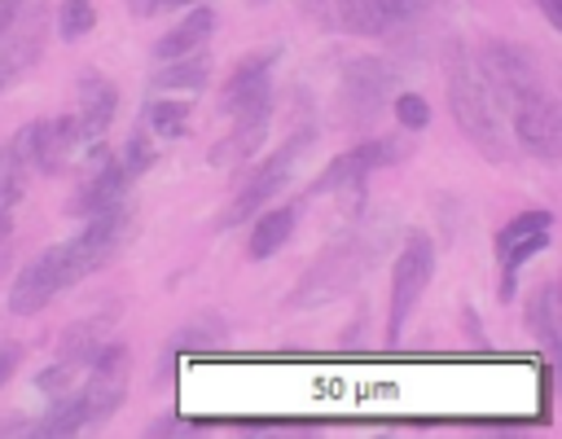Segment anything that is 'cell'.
<instances>
[{"label":"cell","mask_w":562,"mask_h":439,"mask_svg":"<svg viewBox=\"0 0 562 439\" xmlns=\"http://www.w3.org/2000/svg\"><path fill=\"white\" fill-rule=\"evenodd\" d=\"M553 224V215L549 211H527V215H514L501 233H496V246H505V241H514V237H522V233H540V228H549Z\"/></svg>","instance_id":"29"},{"label":"cell","mask_w":562,"mask_h":439,"mask_svg":"<svg viewBox=\"0 0 562 439\" xmlns=\"http://www.w3.org/2000/svg\"><path fill=\"white\" fill-rule=\"evenodd\" d=\"M88 386L79 391L83 399V413H88V426L92 421H110L127 395V347L119 342H101L97 356L88 360Z\"/></svg>","instance_id":"7"},{"label":"cell","mask_w":562,"mask_h":439,"mask_svg":"<svg viewBox=\"0 0 562 439\" xmlns=\"http://www.w3.org/2000/svg\"><path fill=\"white\" fill-rule=\"evenodd\" d=\"M189 101H176V97H158V101H149L145 105V123H149V132H158V136H180L184 132V123H189Z\"/></svg>","instance_id":"25"},{"label":"cell","mask_w":562,"mask_h":439,"mask_svg":"<svg viewBox=\"0 0 562 439\" xmlns=\"http://www.w3.org/2000/svg\"><path fill=\"white\" fill-rule=\"evenodd\" d=\"M114 110H119V92H114V83L101 79V75H83V79H79V114H75V123H79V140H97V136H105Z\"/></svg>","instance_id":"16"},{"label":"cell","mask_w":562,"mask_h":439,"mask_svg":"<svg viewBox=\"0 0 562 439\" xmlns=\"http://www.w3.org/2000/svg\"><path fill=\"white\" fill-rule=\"evenodd\" d=\"M206 79H211V61H206V57L193 48V53H184V57L162 61V66L154 70L149 88H158V92H176V88L198 92V88H206Z\"/></svg>","instance_id":"19"},{"label":"cell","mask_w":562,"mask_h":439,"mask_svg":"<svg viewBox=\"0 0 562 439\" xmlns=\"http://www.w3.org/2000/svg\"><path fill=\"white\" fill-rule=\"evenodd\" d=\"M18 9H22L18 0H0V40L13 31V22H18Z\"/></svg>","instance_id":"35"},{"label":"cell","mask_w":562,"mask_h":439,"mask_svg":"<svg viewBox=\"0 0 562 439\" xmlns=\"http://www.w3.org/2000/svg\"><path fill=\"white\" fill-rule=\"evenodd\" d=\"M101 342H105V320H79V325H70L61 334V360L70 369H79V364H88L97 356Z\"/></svg>","instance_id":"23"},{"label":"cell","mask_w":562,"mask_h":439,"mask_svg":"<svg viewBox=\"0 0 562 439\" xmlns=\"http://www.w3.org/2000/svg\"><path fill=\"white\" fill-rule=\"evenodd\" d=\"M391 110H395V123L408 127V132H422V127L430 123V105H426V97H417V92H400Z\"/></svg>","instance_id":"28"},{"label":"cell","mask_w":562,"mask_h":439,"mask_svg":"<svg viewBox=\"0 0 562 439\" xmlns=\"http://www.w3.org/2000/svg\"><path fill=\"white\" fill-rule=\"evenodd\" d=\"M391 154H395V145H391V140L356 145V149L338 154V158L325 167V176L312 184V193H329V189H360V184H364V176H369L373 167L391 162Z\"/></svg>","instance_id":"15"},{"label":"cell","mask_w":562,"mask_h":439,"mask_svg":"<svg viewBox=\"0 0 562 439\" xmlns=\"http://www.w3.org/2000/svg\"><path fill=\"white\" fill-rule=\"evenodd\" d=\"M127 180H132V171L105 154L101 162H92V176L79 184V193L66 202V211L88 219V215H97V211H105V206H119L123 193H127Z\"/></svg>","instance_id":"14"},{"label":"cell","mask_w":562,"mask_h":439,"mask_svg":"<svg viewBox=\"0 0 562 439\" xmlns=\"http://www.w3.org/2000/svg\"><path fill=\"white\" fill-rule=\"evenodd\" d=\"M66 285H70V272H66L61 241H57V246H48L40 259H31V263L18 272V281L9 285V312H13V316H35V312H44Z\"/></svg>","instance_id":"8"},{"label":"cell","mask_w":562,"mask_h":439,"mask_svg":"<svg viewBox=\"0 0 562 439\" xmlns=\"http://www.w3.org/2000/svg\"><path fill=\"white\" fill-rule=\"evenodd\" d=\"M272 48L250 53L246 61L233 66V75L220 88V105L241 119V114H272Z\"/></svg>","instance_id":"9"},{"label":"cell","mask_w":562,"mask_h":439,"mask_svg":"<svg viewBox=\"0 0 562 439\" xmlns=\"http://www.w3.org/2000/svg\"><path fill=\"white\" fill-rule=\"evenodd\" d=\"M378 4H382L386 22L400 26V22H417V18H426V9L439 4V0H378Z\"/></svg>","instance_id":"30"},{"label":"cell","mask_w":562,"mask_h":439,"mask_svg":"<svg viewBox=\"0 0 562 439\" xmlns=\"http://www.w3.org/2000/svg\"><path fill=\"white\" fill-rule=\"evenodd\" d=\"M127 211L123 206H105V211H97V215H88V224L70 237V241H61V259H66V272H70V285L75 281H83V277H92L119 246H123V237H127Z\"/></svg>","instance_id":"3"},{"label":"cell","mask_w":562,"mask_h":439,"mask_svg":"<svg viewBox=\"0 0 562 439\" xmlns=\"http://www.w3.org/2000/svg\"><path fill=\"white\" fill-rule=\"evenodd\" d=\"M544 241H549V228H540V233H522V237L496 246V250H501V263H505V281H501V294H505V299H514V277H518V268H522L536 250H544Z\"/></svg>","instance_id":"24"},{"label":"cell","mask_w":562,"mask_h":439,"mask_svg":"<svg viewBox=\"0 0 562 439\" xmlns=\"http://www.w3.org/2000/svg\"><path fill=\"white\" fill-rule=\"evenodd\" d=\"M70 145H79V123H75V114L35 119V123H26V127L9 140L13 158H18L22 167H35V171H57V162H61V154H66Z\"/></svg>","instance_id":"10"},{"label":"cell","mask_w":562,"mask_h":439,"mask_svg":"<svg viewBox=\"0 0 562 439\" xmlns=\"http://www.w3.org/2000/svg\"><path fill=\"white\" fill-rule=\"evenodd\" d=\"M303 9L316 22H325L334 31H347V35H386L391 31L378 0H303Z\"/></svg>","instance_id":"13"},{"label":"cell","mask_w":562,"mask_h":439,"mask_svg":"<svg viewBox=\"0 0 562 439\" xmlns=\"http://www.w3.org/2000/svg\"><path fill=\"white\" fill-rule=\"evenodd\" d=\"M123 167H127L132 176H140V171H149V167H154V149H149V140H145L140 132L127 140V162H123Z\"/></svg>","instance_id":"32"},{"label":"cell","mask_w":562,"mask_h":439,"mask_svg":"<svg viewBox=\"0 0 562 439\" xmlns=\"http://www.w3.org/2000/svg\"><path fill=\"white\" fill-rule=\"evenodd\" d=\"M509 110H514L518 145L540 162H558V154H562V110H558L553 92L549 88L544 92H527V97L509 101Z\"/></svg>","instance_id":"6"},{"label":"cell","mask_w":562,"mask_h":439,"mask_svg":"<svg viewBox=\"0 0 562 439\" xmlns=\"http://www.w3.org/2000/svg\"><path fill=\"white\" fill-rule=\"evenodd\" d=\"M92 26H97V4H92V0H66V4L57 9V31H61V40H83Z\"/></svg>","instance_id":"27"},{"label":"cell","mask_w":562,"mask_h":439,"mask_svg":"<svg viewBox=\"0 0 562 439\" xmlns=\"http://www.w3.org/2000/svg\"><path fill=\"white\" fill-rule=\"evenodd\" d=\"M527 325H531V334L544 347L558 342V285L553 281H544V285L531 290V299H527Z\"/></svg>","instance_id":"22"},{"label":"cell","mask_w":562,"mask_h":439,"mask_svg":"<svg viewBox=\"0 0 562 439\" xmlns=\"http://www.w3.org/2000/svg\"><path fill=\"white\" fill-rule=\"evenodd\" d=\"M220 338H224V325L220 320H193V325H184V329L171 334L167 356L171 351H206V347H220Z\"/></svg>","instance_id":"26"},{"label":"cell","mask_w":562,"mask_h":439,"mask_svg":"<svg viewBox=\"0 0 562 439\" xmlns=\"http://www.w3.org/2000/svg\"><path fill=\"white\" fill-rule=\"evenodd\" d=\"M18 4H26V0H18Z\"/></svg>","instance_id":"38"},{"label":"cell","mask_w":562,"mask_h":439,"mask_svg":"<svg viewBox=\"0 0 562 439\" xmlns=\"http://www.w3.org/2000/svg\"><path fill=\"white\" fill-rule=\"evenodd\" d=\"M430 277H435V246H430V237L408 233V241H404V250L395 255V268H391V320H386V334L391 338L413 316V307L426 294Z\"/></svg>","instance_id":"5"},{"label":"cell","mask_w":562,"mask_h":439,"mask_svg":"<svg viewBox=\"0 0 562 439\" xmlns=\"http://www.w3.org/2000/svg\"><path fill=\"white\" fill-rule=\"evenodd\" d=\"M290 233H294V206H272V211H263L255 219V228L246 237V255L250 259H268L290 241Z\"/></svg>","instance_id":"20"},{"label":"cell","mask_w":562,"mask_h":439,"mask_svg":"<svg viewBox=\"0 0 562 439\" xmlns=\"http://www.w3.org/2000/svg\"><path fill=\"white\" fill-rule=\"evenodd\" d=\"M215 31V13L206 9V4H198L193 13H184L158 44H154V57L158 61H171V57H184V53H193V48H202V40Z\"/></svg>","instance_id":"18"},{"label":"cell","mask_w":562,"mask_h":439,"mask_svg":"<svg viewBox=\"0 0 562 439\" xmlns=\"http://www.w3.org/2000/svg\"><path fill=\"white\" fill-rule=\"evenodd\" d=\"M40 48H44V13H35V22H26L22 31H13L4 44H0V92L40 61Z\"/></svg>","instance_id":"17"},{"label":"cell","mask_w":562,"mask_h":439,"mask_svg":"<svg viewBox=\"0 0 562 439\" xmlns=\"http://www.w3.org/2000/svg\"><path fill=\"white\" fill-rule=\"evenodd\" d=\"M536 4H540V13H544L549 26H562V0H536Z\"/></svg>","instance_id":"36"},{"label":"cell","mask_w":562,"mask_h":439,"mask_svg":"<svg viewBox=\"0 0 562 439\" xmlns=\"http://www.w3.org/2000/svg\"><path fill=\"white\" fill-rule=\"evenodd\" d=\"M303 145H307V136H294L281 154H272V158H263L250 176H246V184L237 189V198H233V206H228V224H237V219H246V215H255L272 193H281V184L290 180V171H294V162H299V154H303Z\"/></svg>","instance_id":"11"},{"label":"cell","mask_w":562,"mask_h":439,"mask_svg":"<svg viewBox=\"0 0 562 439\" xmlns=\"http://www.w3.org/2000/svg\"><path fill=\"white\" fill-rule=\"evenodd\" d=\"M83 426H88L83 399L61 391V395H53L48 413L35 421V435H40V439H61V435H75V430H83Z\"/></svg>","instance_id":"21"},{"label":"cell","mask_w":562,"mask_h":439,"mask_svg":"<svg viewBox=\"0 0 562 439\" xmlns=\"http://www.w3.org/2000/svg\"><path fill=\"white\" fill-rule=\"evenodd\" d=\"M18 360H22V351H18L13 342H4V347H0V386H4L9 378H13V369H18Z\"/></svg>","instance_id":"34"},{"label":"cell","mask_w":562,"mask_h":439,"mask_svg":"<svg viewBox=\"0 0 562 439\" xmlns=\"http://www.w3.org/2000/svg\"><path fill=\"white\" fill-rule=\"evenodd\" d=\"M395 83V70L386 66V61H378V57H360V61H351L347 70H342V101H347V110L356 114V119H369V114H378V105L386 101V88Z\"/></svg>","instance_id":"12"},{"label":"cell","mask_w":562,"mask_h":439,"mask_svg":"<svg viewBox=\"0 0 562 439\" xmlns=\"http://www.w3.org/2000/svg\"><path fill=\"white\" fill-rule=\"evenodd\" d=\"M369 263H373V246H369L360 233L334 241V246L299 277V285L290 290V307H294V312H312V307H325V303L342 299L347 290H356V281L369 272Z\"/></svg>","instance_id":"2"},{"label":"cell","mask_w":562,"mask_h":439,"mask_svg":"<svg viewBox=\"0 0 562 439\" xmlns=\"http://www.w3.org/2000/svg\"><path fill=\"white\" fill-rule=\"evenodd\" d=\"M184 4H198V0H127L132 18H154V13H167V9H184Z\"/></svg>","instance_id":"33"},{"label":"cell","mask_w":562,"mask_h":439,"mask_svg":"<svg viewBox=\"0 0 562 439\" xmlns=\"http://www.w3.org/2000/svg\"><path fill=\"white\" fill-rule=\"evenodd\" d=\"M9 228H13V219H9V211H0V241L9 237Z\"/></svg>","instance_id":"37"},{"label":"cell","mask_w":562,"mask_h":439,"mask_svg":"<svg viewBox=\"0 0 562 439\" xmlns=\"http://www.w3.org/2000/svg\"><path fill=\"white\" fill-rule=\"evenodd\" d=\"M70 378H75V369H70L66 360H57V364H48V369L35 378V386H40L44 395H61V391L70 386Z\"/></svg>","instance_id":"31"},{"label":"cell","mask_w":562,"mask_h":439,"mask_svg":"<svg viewBox=\"0 0 562 439\" xmlns=\"http://www.w3.org/2000/svg\"><path fill=\"white\" fill-rule=\"evenodd\" d=\"M443 75H448V105H452L457 127L470 136V145L487 162H505L509 140H505V123H501V101H496L487 75L479 70V57L465 53L461 44H452L443 57Z\"/></svg>","instance_id":"1"},{"label":"cell","mask_w":562,"mask_h":439,"mask_svg":"<svg viewBox=\"0 0 562 439\" xmlns=\"http://www.w3.org/2000/svg\"><path fill=\"white\" fill-rule=\"evenodd\" d=\"M479 70L487 75L496 101H518L527 92H544V66L540 57L527 48V44H514V40H492L479 57Z\"/></svg>","instance_id":"4"}]
</instances>
